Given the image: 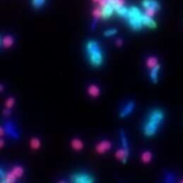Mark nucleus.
<instances>
[{
	"instance_id": "obj_1",
	"label": "nucleus",
	"mask_w": 183,
	"mask_h": 183,
	"mask_svg": "<svg viewBox=\"0 0 183 183\" xmlns=\"http://www.w3.org/2000/svg\"><path fill=\"white\" fill-rule=\"evenodd\" d=\"M165 120V113L161 109H154L150 112L143 127L144 134L152 137L156 134L159 127Z\"/></svg>"
},
{
	"instance_id": "obj_2",
	"label": "nucleus",
	"mask_w": 183,
	"mask_h": 183,
	"mask_svg": "<svg viewBox=\"0 0 183 183\" xmlns=\"http://www.w3.org/2000/svg\"><path fill=\"white\" fill-rule=\"evenodd\" d=\"M90 63L93 66H99L103 62V56L98 43L95 41H89L86 45Z\"/></svg>"
},
{
	"instance_id": "obj_3",
	"label": "nucleus",
	"mask_w": 183,
	"mask_h": 183,
	"mask_svg": "<svg viewBox=\"0 0 183 183\" xmlns=\"http://www.w3.org/2000/svg\"><path fill=\"white\" fill-rule=\"evenodd\" d=\"M142 15L141 11L137 7H131L129 9L127 18L129 26L134 30H142L144 27L142 24Z\"/></svg>"
},
{
	"instance_id": "obj_4",
	"label": "nucleus",
	"mask_w": 183,
	"mask_h": 183,
	"mask_svg": "<svg viewBox=\"0 0 183 183\" xmlns=\"http://www.w3.org/2000/svg\"><path fill=\"white\" fill-rule=\"evenodd\" d=\"M71 180L74 183H92L94 181V179L91 175L87 173H76L72 175Z\"/></svg>"
},
{
	"instance_id": "obj_5",
	"label": "nucleus",
	"mask_w": 183,
	"mask_h": 183,
	"mask_svg": "<svg viewBox=\"0 0 183 183\" xmlns=\"http://www.w3.org/2000/svg\"><path fill=\"white\" fill-rule=\"evenodd\" d=\"M4 128L5 129L6 134L10 136L11 138L15 139H17L19 138V134H18L16 127L14 126V124L11 122H7L4 124Z\"/></svg>"
},
{
	"instance_id": "obj_6",
	"label": "nucleus",
	"mask_w": 183,
	"mask_h": 183,
	"mask_svg": "<svg viewBox=\"0 0 183 183\" xmlns=\"http://www.w3.org/2000/svg\"><path fill=\"white\" fill-rule=\"evenodd\" d=\"M112 148V143L108 140H103L97 144L96 146V151L99 154H104Z\"/></svg>"
},
{
	"instance_id": "obj_7",
	"label": "nucleus",
	"mask_w": 183,
	"mask_h": 183,
	"mask_svg": "<svg viewBox=\"0 0 183 183\" xmlns=\"http://www.w3.org/2000/svg\"><path fill=\"white\" fill-rule=\"evenodd\" d=\"M135 103L134 101H129L126 104V106L124 107V108L122 110V111L120 113V117L121 118H125L129 115H131V112L134 111L135 108Z\"/></svg>"
},
{
	"instance_id": "obj_8",
	"label": "nucleus",
	"mask_w": 183,
	"mask_h": 183,
	"mask_svg": "<svg viewBox=\"0 0 183 183\" xmlns=\"http://www.w3.org/2000/svg\"><path fill=\"white\" fill-rule=\"evenodd\" d=\"M142 4L145 9H152L159 11L161 9V5L157 0H143Z\"/></svg>"
},
{
	"instance_id": "obj_9",
	"label": "nucleus",
	"mask_w": 183,
	"mask_h": 183,
	"mask_svg": "<svg viewBox=\"0 0 183 183\" xmlns=\"http://www.w3.org/2000/svg\"><path fill=\"white\" fill-rule=\"evenodd\" d=\"M142 19L143 26H146V27L149 28H156L157 27V24H156V21L152 17L148 16L145 14H143Z\"/></svg>"
},
{
	"instance_id": "obj_10",
	"label": "nucleus",
	"mask_w": 183,
	"mask_h": 183,
	"mask_svg": "<svg viewBox=\"0 0 183 183\" xmlns=\"http://www.w3.org/2000/svg\"><path fill=\"white\" fill-rule=\"evenodd\" d=\"M129 156V153L127 152V151H125L123 148H120L118 149L115 153V157L116 159L119 161H120L122 163H127V160H128Z\"/></svg>"
},
{
	"instance_id": "obj_11",
	"label": "nucleus",
	"mask_w": 183,
	"mask_h": 183,
	"mask_svg": "<svg viewBox=\"0 0 183 183\" xmlns=\"http://www.w3.org/2000/svg\"><path fill=\"white\" fill-rule=\"evenodd\" d=\"M101 9H102V18H105V19L110 18V17L112 15V14H113L114 11H115V9L113 8V7H112V6L109 3L107 4L105 7H102Z\"/></svg>"
},
{
	"instance_id": "obj_12",
	"label": "nucleus",
	"mask_w": 183,
	"mask_h": 183,
	"mask_svg": "<svg viewBox=\"0 0 183 183\" xmlns=\"http://www.w3.org/2000/svg\"><path fill=\"white\" fill-rule=\"evenodd\" d=\"M160 70H161V65L160 64H158L155 67L150 69V79L153 83H158V81H159Z\"/></svg>"
},
{
	"instance_id": "obj_13",
	"label": "nucleus",
	"mask_w": 183,
	"mask_h": 183,
	"mask_svg": "<svg viewBox=\"0 0 183 183\" xmlns=\"http://www.w3.org/2000/svg\"><path fill=\"white\" fill-rule=\"evenodd\" d=\"M88 93L92 98H98L100 94V89L96 84H91L88 88Z\"/></svg>"
},
{
	"instance_id": "obj_14",
	"label": "nucleus",
	"mask_w": 183,
	"mask_h": 183,
	"mask_svg": "<svg viewBox=\"0 0 183 183\" xmlns=\"http://www.w3.org/2000/svg\"><path fill=\"white\" fill-rule=\"evenodd\" d=\"M14 38L12 37L11 35H5L4 36V38H2L1 40V45L4 47V48H9L14 45Z\"/></svg>"
},
{
	"instance_id": "obj_15",
	"label": "nucleus",
	"mask_w": 183,
	"mask_h": 183,
	"mask_svg": "<svg viewBox=\"0 0 183 183\" xmlns=\"http://www.w3.org/2000/svg\"><path fill=\"white\" fill-rule=\"evenodd\" d=\"M72 148L76 151H80L84 147V144L82 141L79 138H74L71 142Z\"/></svg>"
},
{
	"instance_id": "obj_16",
	"label": "nucleus",
	"mask_w": 183,
	"mask_h": 183,
	"mask_svg": "<svg viewBox=\"0 0 183 183\" xmlns=\"http://www.w3.org/2000/svg\"><path fill=\"white\" fill-rule=\"evenodd\" d=\"M159 64V59L155 56H150L146 59V66L148 69H151L155 67Z\"/></svg>"
},
{
	"instance_id": "obj_17",
	"label": "nucleus",
	"mask_w": 183,
	"mask_h": 183,
	"mask_svg": "<svg viewBox=\"0 0 183 183\" xmlns=\"http://www.w3.org/2000/svg\"><path fill=\"white\" fill-rule=\"evenodd\" d=\"M152 159H153V153L150 151H144L141 155V161L144 164L149 163L152 161Z\"/></svg>"
},
{
	"instance_id": "obj_18",
	"label": "nucleus",
	"mask_w": 183,
	"mask_h": 183,
	"mask_svg": "<svg viewBox=\"0 0 183 183\" xmlns=\"http://www.w3.org/2000/svg\"><path fill=\"white\" fill-rule=\"evenodd\" d=\"M120 141H121L122 147L129 153V146L128 139H127V137L126 136L125 131L123 130H121L120 131Z\"/></svg>"
},
{
	"instance_id": "obj_19",
	"label": "nucleus",
	"mask_w": 183,
	"mask_h": 183,
	"mask_svg": "<svg viewBox=\"0 0 183 183\" xmlns=\"http://www.w3.org/2000/svg\"><path fill=\"white\" fill-rule=\"evenodd\" d=\"M11 172L14 175V176L16 177L17 179H18L21 178L23 175H24V170L23 168V167L20 166V165H16V166L13 168L12 170H11Z\"/></svg>"
},
{
	"instance_id": "obj_20",
	"label": "nucleus",
	"mask_w": 183,
	"mask_h": 183,
	"mask_svg": "<svg viewBox=\"0 0 183 183\" xmlns=\"http://www.w3.org/2000/svg\"><path fill=\"white\" fill-rule=\"evenodd\" d=\"M30 146L32 149L38 150L41 147V142L37 137H33L30 140Z\"/></svg>"
},
{
	"instance_id": "obj_21",
	"label": "nucleus",
	"mask_w": 183,
	"mask_h": 183,
	"mask_svg": "<svg viewBox=\"0 0 183 183\" xmlns=\"http://www.w3.org/2000/svg\"><path fill=\"white\" fill-rule=\"evenodd\" d=\"M128 10L129 9H127V7H124L123 6V7H122L120 8L117 9V10H116V12L117 13V14L119 15V16L127 18V14H128Z\"/></svg>"
},
{
	"instance_id": "obj_22",
	"label": "nucleus",
	"mask_w": 183,
	"mask_h": 183,
	"mask_svg": "<svg viewBox=\"0 0 183 183\" xmlns=\"http://www.w3.org/2000/svg\"><path fill=\"white\" fill-rule=\"evenodd\" d=\"M93 16L96 19H98V18H102V9L101 8H99V7H96L93 9L92 11Z\"/></svg>"
},
{
	"instance_id": "obj_23",
	"label": "nucleus",
	"mask_w": 183,
	"mask_h": 183,
	"mask_svg": "<svg viewBox=\"0 0 183 183\" xmlns=\"http://www.w3.org/2000/svg\"><path fill=\"white\" fill-rule=\"evenodd\" d=\"M15 104V99L13 97H10V98H7V100L5 102V108L7 109H11L13 106Z\"/></svg>"
},
{
	"instance_id": "obj_24",
	"label": "nucleus",
	"mask_w": 183,
	"mask_h": 183,
	"mask_svg": "<svg viewBox=\"0 0 183 183\" xmlns=\"http://www.w3.org/2000/svg\"><path fill=\"white\" fill-rule=\"evenodd\" d=\"M45 1L46 0H32V4H33L34 7L39 8L45 4Z\"/></svg>"
},
{
	"instance_id": "obj_25",
	"label": "nucleus",
	"mask_w": 183,
	"mask_h": 183,
	"mask_svg": "<svg viewBox=\"0 0 183 183\" xmlns=\"http://www.w3.org/2000/svg\"><path fill=\"white\" fill-rule=\"evenodd\" d=\"M117 30L115 28H111V29H108L104 32V35L106 37H110V36L115 35L117 33Z\"/></svg>"
},
{
	"instance_id": "obj_26",
	"label": "nucleus",
	"mask_w": 183,
	"mask_h": 183,
	"mask_svg": "<svg viewBox=\"0 0 183 183\" xmlns=\"http://www.w3.org/2000/svg\"><path fill=\"white\" fill-rule=\"evenodd\" d=\"M158 11H156V10H154V9H145V11H144V14L146 15V16H150V17H153L155 16V15L156 14V13H157Z\"/></svg>"
},
{
	"instance_id": "obj_27",
	"label": "nucleus",
	"mask_w": 183,
	"mask_h": 183,
	"mask_svg": "<svg viewBox=\"0 0 183 183\" xmlns=\"http://www.w3.org/2000/svg\"><path fill=\"white\" fill-rule=\"evenodd\" d=\"M166 180L169 182H173V181H174V175H173L171 174L167 175Z\"/></svg>"
},
{
	"instance_id": "obj_28",
	"label": "nucleus",
	"mask_w": 183,
	"mask_h": 183,
	"mask_svg": "<svg viewBox=\"0 0 183 183\" xmlns=\"http://www.w3.org/2000/svg\"><path fill=\"white\" fill-rule=\"evenodd\" d=\"M108 3V0H100V2H99V5H100V8H102V7H105Z\"/></svg>"
},
{
	"instance_id": "obj_29",
	"label": "nucleus",
	"mask_w": 183,
	"mask_h": 183,
	"mask_svg": "<svg viewBox=\"0 0 183 183\" xmlns=\"http://www.w3.org/2000/svg\"><path fill=\"white\" fill-rule=\"evenodd\" d=\"M6 175H7V173H6L2 169L0 170V178H1V181H2L4 179Z\"/></svg>"
},
{
	"instance_id": "obj_30",
	"label": "nucleus",
	"mask_w": 183,
	"mask_h": 183,
	"mask_svg": "<svg viewBox=\"0 0 183 183\" xmlns=\"http://www.w3.org/2000/svg\"><path fill=\"white\" fill-rule=\"evenodd\" d=\"M3 114L5 116H9L11 114V110L10 109H7V108H5L4 110Z\"/></svg>"
},
{
	"instance_id": "obj_31",
	"label": "nucleus",
	"mask_w": 183,
	"mask_h": 183,
	"mask_svg": "<svg viewBox=\"0 0 183 183\" xmlns=\"http://www.w3.org/2000/svg\"><path fill=\"white\" fill-rule=\"evenodd\" d=\"M123 41L122 39H117V41H116V45H117V46H121V45H122Z\"/></svg>"
},
{
	"instance_id": "obj_32",
	"label": "nucleus",
	"mask_w": 183,
	"mask_h": 183,
	"mask_svg": "<svg viewBox=\"0 0 183 183\" xmlns=\"http://www.w3.org/2000/svg\"><path fill=\"white\" fill-rule=\"evenodd\" d=\"M0 134H1V137H3L4 135L6 134L5 129L4 128V127H1V128H0Z\"/></svg>"
},
{
	"instance_id": "obj_33",
	"label": "nucleus",
	"mask_w": 183,
	"mask_h": 183,
	"mask_svg": "<svg viewBox=\"0 0 183 183\" xmlns=\"http://www.w3.org/2000/svg\"><path fill=\"white\" fill-rule=\"evenodd\" d=\"M4 145V140L1 139V142H0V146H1V148L3 147Z\"/></svg>"
},
{
	"instance_id": "obj_34",
	"label": "nucleus",
	"mask_w": 183,
	"mask_h": 183,
	"mask_svg": "<svg viewBox=\"0 0 183 183\" xmlns=\"http://www.w3.org/2000/svg\"><path fill=\"white\" fill-rule=\"evenodd\" d=\"M92 1H93V2H96V3L98 2V3H99V2H100V0H92Z\"/></svg>"
},
{
	"instance_id": "obj_35",
	"label": "nucleus",
	"mask_w": 183,
	"mask_h": 183,
	"mask_svg": "<svg viewBox=\"0 0 183 183\" xmlns=\"http://www.w3.org/2000/svg\"><path fill=\"white\" fill-rule=\"evenodd\" d=\"M1 91H3V86H2V85H1Z\"/></svg>"
},
{
	"instance_id": "obj_36",
	"label": "nucleus",
	"mask_w": 183,
	"mask_h": 183,
	"mask_svg": "<svg viewBox=\"0 0 183 183\" xmlns=\"http://www.w3.org/2000/svg\"><path fill=\"white\" fill-rule=\"evenodd\" d=\"M182 182V183H183V179H182V180H181V182Z\"/></svg>"
}]
</instances>
